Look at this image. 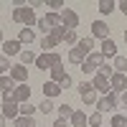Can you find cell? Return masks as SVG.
<instances>
[{
  "instance_id": "7402d4cb",
  "label": "cell",
  "mask_w": 127,
  "mask_h": 127,
  "mask_svg": "<svg viewBox=\"0 0 127 127\" xmlns=\"http://www.w3.org/2000/svg\"><path fill=\"white\" fill-rule=\"evenodd\" d=\"M64 33H66V28H64V26H59V28H54V31L48 33V38H51V41H54V43L59 46L61 41H64Z\"/></svg>"
},
{
  "instance_id": "ffe728a7",
  "label": "cell",
  "mask_w": 127,
  "mask_h": 127,
  "mask_svg": "<svg viewBox=\"0 0 127 127\" xmlns=\"http://www.w3.org/2000/svg\"><path fill=\"white\" fill-rule=\"evenodd\" d=\"M114 8H117V3H112V0H99V3H97V10L102 15H109Z\"/></svg>"
},
{
  "instance_id": "ba28073f",
  "label": "cell",
  "mask_w": 127,
  "mask_h": 127,
  "mask_svg": "<svg viewBox=\"0 0 127 127\" xmlns=\"http://www.w3.org/2000/svg\"><path fill=\"white\" fill-rule=\"evenodd\" d=\"M109 87H112V92H114V94L127 92V74L114 71V74H112V79H109Z\"/></svg>"
},
{
  "instance_id": "8fae6325",
  "label": "cell",
  "mask_w": 127,
  "mask_h": 127,
  "mask_svg": "<svg viewBox=\"0 0 127 127\" xmlns=\"http://www.w3.org/2000/svg\"><path fill=\"white\" fill-rule=\"evenodd\" d=\"M92 38H99V41L109 38V28H107L104 20H94V23H92Z\"/></svg>"
},
{
  "instance_id": "ee69618b",
  "label": "cell",
  "mask_w": 127,
  "mask_h": 127,
  "mask_svg": "<svg viewBox=\"0 0 127 127\" xmlns=\"http://www.w3.org/2000/svg\"><path fill=\"white\" fill-rule=\"evenodd\" d=\"M5 122H8V120L3 117V114H0V127H5Z\"/></svg>"
},
{
  "instance_id": "3957f363",
  "label": "cell",
  "mask_w": 127,
  "mask_h": 127,
  "mask_svg": "<svg viewBox=\"0 0 127 127\" xmlns=\"http://www.w3.org/2000/svg\"><path fill=\"white\" fill-rule=\"evenodd\" d=\"M41 31H43V36H48L54 28H59L61 26V18H59V13H46L43 18H38V23H36Z\"/></svg>"
},
{
  "instance_id": "836d02e7",
  "label": "cell",
  "mask_w": 127,
  "mask_h": 127,
  "mask_svg": "<svg viewBox=\"0 0 127 127\" xmlns=\"http://www.w3.org/2000/svg\"><path fill=\"white\" fill-rule=\"evenodd\" d=\"M64 41H66L69 46H76V43H79V36H76V31H66V33H64Z\"/></svg>"
},
{
  "instance_id": "603a6c76",
  "label": "cell",
  "mask_w": 127,
  "mask_h": 127,
  "mask_svg": "<svg viewBox=\"0 0 127 127\" xmlns=\"http://www.w3.org/2000/svg\"><path fill=\"white\" fill-rule=\"evenodd\" d=\"M112 69H114V71H120V74H125V71H127V56H114Z\"/></svg>"
},
{
  "instance_id": "4dcf8cb0",
  "label": "cell",
  "mask_w": 127,
  "mask_h": 127,
  "mask_svg": "<svg viewBox=\"0 0 127 127\" xmlns=\"http://www.w3.org/2000/svg\"><path fill=\"white\" fill-rule=\"evenodd\" d=\"M15 127H36V120H33V117H23V114H20V117L15 120Z\"/></svg>"
},
{
  "instance_id": "d6986e66",
  "label": "cell",
  "mask_w": 127,
  "mask_h": 127,
  "mask_svg": "<svg viewBox=\"0 0 127 127\" xmlns=\"http://www.w3.org/2000/svg\"><path fill=\"white\" fill-rule=\"evenodd\" d=\"M69 122H71L74 127H87V125H89V117H87L84 112H79V109H76V112L71 114V120H69Z\"/></svg>"
},
{
  "instance_id": "d590c367",
  "label": "cell",
  "mask_w": 127,
  "mask_h": 127,
  "mask_svg": "<svg viewBox=\"0 0 127 127\" xmlns=\"http://www.w3.org/2000/svg\"><path fill=\"white\" fill-rule=\"evenodd\" d=\"M97 74H102V76H107V79H112V74H114V69L109 66V64H107V61H104V64H102V66H99V71H97Z\"/></svg>"
},
{
  "instance_id": "b9f144b4",
  "label": "cell",
  "mask_w": 127,
  "mask_h": 127,
  "mask_svg": "<svg viewBox=\"0 0 127 127\" xmlns=\"http://www.w3.org/2000/svg\"><path fill=\"white\" fill-rule=\"evenodd\" d=\"M46 3H43V0H33V3H31V8H43Z\"/></svg>"
},
{
  "instance_id": "4fadbf2b",
  "label": "cell",
  "mask_w": 127,
  "mask_h": 127,
  "mask_svg": "<svg viewBox=\"0 0 127 127\" xmlns=\"http://www.w3.org/2000/svg\"><path fill=\"white\" fill-rule=\"evenodd\" d=\"M94 89H97L99 94H102V97H104V94H109L112 92V87H109V79L107 76H102V74H94Z\"/></svg>"
},
{
  "instance_id": "e0dca14e",
  "label": "cell",
  "mask_w": 127,
  "mask_h": 127,
  "mask_svg": "<svg viewBox=\"0 0 127 127\" xmlns=\"http://www.w3.org/2000/svg\"><path fill=\"white\" fill-rule=\"evenodd\" d=\"M61 94V87L56 81H46L43 84V99H54V97H59Z\"/></svg>"
},
{
  "instance_id": "ac0fdd59",
  "label": "cell",
  "mask_w": 127,
  "mask_h": 127,
  "mask_svg": "<svg viewBox=\"0 0 127 127\" xmlns=\"http://www.w3.org/2000/svg\"><path fill=\"white\" fill-rule=\"evenodd\" d=\"M18 41H20L23 46L33 43V41H36V33H33V28H20V33H18Z\"/></svg>"
},
{
  "instance_id": "44dd1931",
  "label": "cell",
  "mask_w": 127,
  "mask_h": 127,
  "mask_svg": "<svg viewBox=\"0 0 127 127\" xmlns=\"http://www.w3.org/2000/svg\"><path fill=\"white\" fill-rule=\"evenodd\" d=\"M66 76H69V74L64 71V66H61V64H59V66H54V69H51V81H56V84H61V81L66 79Z\"/></svg>"
},
{
  "instance_id": "83f0119b",
  "label": "cell",
  "mask_w": 127,
  "mask_h": 127,
  "mask_svg": "<svg viewBox=\"0 0 127 127\" xmlns=\"http://www.w3.org/2000/svg\"><path fill=\"white\" fill-rule=\"evenodd\" d=\"M10 69H13V64H10L8 56H0V76H5V74H10Z\"/></svg>"
},
{
  "instance_id": "ab89813d",
  "label": "cell",
  "mask_w": 127,
  "mask_h": 127,
  "mask_svg": "<svg viewBox=\"0 0 127 127\" xmlns=\"http://www.w3.org/2000/svg\"><path fill=\"white\" fill-rule=\"evenodd\" d=\"M117 8H120V10H122V13L127 15V0H120V3H117Z\"/></svg>"
},
{
  "instance_id": "d6a6232c",
  "label": "cell",
  "mask_w": 127,
  "mask_h": 127,
  "mask_svg": "<svg viewBox=\"0 0 127 127\" xmlns=\"http://www.w3.org/2000/svg\"><path fill=\"white\" fill-rule=\"evenodd\" d=\"M69 61H71V64H79V66H81V64L87 61V59H84V56L79 54L76 48H71V51H69Z\"/></svg>"
},
{
  "instance_id": "f35d334b",
  "label": "cell",
  "mask_w": 127,
  "mask_h": 127,
  "mask_svg": "<svg viewBox=\"0 0 127 127\" xmlns=\"http://www.w3.org/2000/svg\"><path fill=\"white\" fill-rule=\"evenodd\" d=\"M71 84H74V81H71V76H66V79H64V81L59 84V87H61V92H64V89H69V87H71Z\"/></svg>"
},
{
  "instance_id": "2e32d148",
  "label": "cell",
  "mask_w": 127,
  "mask_h": 127,
  "mask_svg": "<svg viewBox=\"0 0 127 127\" xmlns=\"http://www.w3.org/2000/svg\"><path fill=\"white\" fill-rule=\"evenodd\" d=\"M28 99H31V87H28V84H18V87H15V102L26 104Z\"/></svg>"
},
{
  "instance_id": "277c9868",
  "label": "cell",
  "mask_w": 127,
  "mask_h": 127,
  "mask_svg": "<svg viewBox=\"0 0 127 127\" xmlns=\"http://www.w3.org/2000/svg\"><path fill=\"white\" fill-rule=\"evenodd\" d=\"M76 89H79V97H81L84 104H97L99 97H97V89H94V84H92V81H81Z\"/></svg>"
},
{
  "instance_id": "5bb4252c",
  "label": "cell",
  "mask_w": 127,
  "mask_h": 127,
  "mask_svg": "<svg viewBox=\"0 0 127 127\" xmlns=\"http://www.w3.org/2000/svg\"><path fill=\"white\" fill-rule=\"evenodd\" d=\"M3 51H5V54L3 56H20V51H23V43H20V41L15 38V41H5V43H3Z\"/></svg>"
},
{
  "instance_id": "d4e9b609",
  "label": "cell",
  "mask_w": 127,
  "mask_h": 127,
  "mask_svg": "<svg viewBox=\"0 0 127 127\" xmlns=\"http://www.w3.org/2000/svg\"><path fill=\"white\" fill-rule=\"evenodd\" d=\"M13 89H15V81L13 79H10V76H0V92L5 94V92H13Z\"/></svg>"
},
{
  "instance_id": "9c48e42d",
  "label": "cell",
  "mask_w": 127,
  "mask_h": 127,
  "mask_svg": "<svg viewBox=\"0 0 127 127\" xmlns=\"http://www.w3.org/2000/svg\"><path fill=\"white\" fill-rule=\"evenodd\" d=\"M99 54H102L104 61H107V59H114V56H117V43H114L112 38H104L102 46H99Z\"/></svg>"
},
{
  "instance_id": "bcb514c9",
  "label": "cell",
  "mask_w": 127,
  "mask_h": 127,
  "mask_svg": "<svg viewBox=\"0 0 127 127\" xmlns=\"http://www.w3.org/2000/svg\"><path fill=\"white\" fill-rule=\"evenodd\" d=\"M125 41H127V31H125Z\"/></svg>"
},
{
  "instance_id": "9a60e30c",
  "label": "cell",
  "mask_w": 127,
  "mask_h": 127,
  "mask_svg": "<svg viewBox=\"0 0 127 127\" xmlns=\"http://www.w3.org/2000/svg\"><path fill=\"white\" fill-rule=\"evenodd\" d=\"M74 48H76L79 54H81L84 59H87L89 54H94V38H92V36H89V38H79V43L74 46Z\"/></svg>"
},
{
  "instance_id": "484cf974",
  "label": "cell",
  "mask_w": 127,
  "mask_h": 127,
  "mask_svg": "<svg viewBox=\"0 0 127 127\" xmlns=\"http://www.w3.org/2000/svg\"><path fill=\"white\" fill-rule=\"evenodd\" d=\"M56 112H59V117H64V120H71V114L76 112L71 107V104H61V107H56Z\"/></svg>"
},
{
  "instance_id": "74e56055",
  "label": "cell",
  "mask_w": 127,
  "mask_h": 127,
  "mask_svg": "<svg viewBox=\"0 0 127 127\" xmlns=\"http://www.w3.org/2000/svg\"><path fill=\"white\" fill-rule=\"evenodd\" d=\"M3 102H15V89L13 92H5L3 94Z\"/></svg>"
},
{
  "instance_id": "7bdbcfd3",
  "label": "cell",
  "mask_w": 127,
  "mask_h": 127,
  "mask_svg": "<svg viewBox=\"0 0 127 127\" xmlns=\"http://www.w3.org/2000/svg\"><path fill=\"white\" fill-rule=\"evenodd\" d=\"M120 102H122L125 107H127V92H122V97H120Z\"/></svg>"
},
{
  "instance_id": "f6af8a7d",
  "label": "cell",
  "mask_w": 127,
  "mask_h": 127,
  "mask_svg": "<svg viewBox=\"0 0 127 127\" xmlns=\"http://www.w3.org/2000/svg\"><path fill=\"white\" fill-rule=\"evenodd\" d=\"M0 43H3V31H0Z\"/></svg>"
},
{
  "instance_id": "7a4b0ae2",
  "label": "cell",
  "mask_w": 127,
  "mask_h": 127,
  "mask_svg": "<svg viewBox=\"0 0 127 127\" xmlns=\"http://www.w3.org/2000/svg\"><path fill=\"white\" fill-rule=\"evenodd\" d=\"M61 64V54H56V51H51V54H38L36 56V69H41V71H51L54 66H59Z\"/></svg>"
},
{
  "instance_id": "6da1fadb",
  "label": "cell",
  "mask_w": 127,
  "mask_h": 127,
  "mask_svg": "<svg viewBox=\"0 0 127 127\" xmlns=\"http://www.w3.org/2000/svg\"><path fill=\"white\" fill-rule=\"evenodd\" d=\"M13 20L20 23L23 28H31V26L38 23V18H36V13H33V8H31V3L23 5V8H13Z\"/></svg>"
},
{
  "instance_id": "8d00e7d4",
  "label": "cell",
  "mask_w": 127,
  "mask_h": 127,
  "mask_svg": "<svg viewBox=\"0 0 127 127\" xmlns=\"http://www.w3.org/2000/svg\"><path fill=\"white\" fill-rule=\"evenodd\" d=\"M102 125V112H92L89 114V127H99Z\"/></svg>"
},
{
  "instance_id": "60d3db41",
  "label": "cell",
  "mask_w": 127,
  "mask_h": 127,
  "mask_svg": "<svg viewBox=\"0 0 127 127\" xmlns=\"http://www.w3.org/2000/svg\"><path fill=\"white\" fill-rule=\"evenodd\" d=\"M54 127H66V120H64V117H59V120L54 122Z\"/></svg>"
},
{
  "instance_id": "5b68a950",
  "label": "cell",
  "mask_w": 127,
  "mask_h": 127,
  "mask_svg": "<svg viewBox=\"0 0 127 127\" xmlns=\"http://www.w3.org/2000/svg\"><path fill=\"white\" fill-rule=\"evenodd\" d=\"M117 104H120V97L114 92H109V94H104V97H99L97 99V112H112V109H117Z\"/></svg>"
},
{
  "instance_id": "8992f818",
  "label": "cell",
  "mask_w": 127,
  "mask_h": 127,
  "mask_svg": "<svg viewBox=\"0 0 127 127\" xmlns=\"http://www.w3.org/2000/svg\"><path fill=\"white\" fill-rule=\"evenodd\" d=\"M102 64H104L102 54H99V51H94V54H89V56H87V61L81 64V71H84V74H94V71H99Z\"/></svg>"
},
{
  "instance_id": "30bf717a",
  "label": "cell",
  "mask_w": 127,
  "mask_h": 127,
  "mask_svg": "<svg viewBox=\"0 0 127 127\" xmlns=\"http://www.w3.org/2000/svg\"><path fill=\"white\" fill-rule=\"evenodd\" d=\"M13 81H18V84H28V69L23 66V64H15L13 69H10V74H8Z\"/></svg>"
},
{
  "instance_id": "4316f807",
  "label": "cell",
  "mask_w": 127,
  "mask_h": 127,
  "mask_svg": "<svg viewBox=\"0 0 127 127\" xmlns=\"http://www.w3.org/2000/svg\"><path fill=\"white\" fill-rule=\"evenodd\" d=\"M36 112H38V107H33V104H31V102L20 104V114H23V117H33Z\"/></svg>"
},
{
  "instance_id": "f546056e",
  "label": "cell",
  "mask_w": 127,
  "mask_h": 127,
  "mask_svg": "<svg viewBox=\"0 0 127 127\" xmlns=\"http://www.w3.org/2000/svg\"><path fill=\"white\" fill-rule=\"evenodd\" d=\"M54 109H56V107H54V102H51V99H43V102L38 104V112H41V114H51Z\"/></svg>"
},
{
  "instance_id": "52a82bcc",
  "label": "cell",
  "mask_w": 127,
  "mask_h": 127,
  "mask_svg": "<svg viewBox=\"0 0 127 127\" xmlns=\"http://www.w3.org/2000/svg\"><path fill=\"white\" fill-rule=\"evenodd\" d=\"M59 18H61V26L66 28V31H76V26H79V15L74 13L71 8H64L61 13H59Z\"/></svg>"
},
{
  "instance_id": "e575fe53",
  "label": "cell",
  "mask_w": 127,
  "mask_h": 127,
  "mask_svg": "<svg viewBox=\"0 0 127 127\" xmlns=\"http://www.w3.org/2000/svg\"><path fill=\"white\" fill-rule=\"evenodd\" d=\"M112 127H127V117L125 114H112Z\"/></svg>"
},
{
  "instance_id": "1f68e13d",
  "label": "cell",
  "mask_w": 127,
  "mask_h": 127,
  "mask_svg": "<svg viewBox=\"0 0 127 127\" xmlns=\"http://www.w3.org/2000/svg\"><path fill=\"white\" fill-rule=\"evenodd\" d=\"M41 48H43V54H51V51L56 48V43H54L48 36H43V38H41Z\"/></svg>"
},
{
  "instance_id": "7c38bea8",
  "label": "cell",
  "mask_w": 127,
  "mask_h": 127,
  "mask_svg": "<svg viewBox=\"0 0 127 127\" xmlns=\"http://www.w3.org/2000/svg\"><path fill=\"white\" fill-rule=\"evenodd\" d=\"M3 114L5 120H18L20 117V107H18V102H3Z\"/></svg>"
},
{
  "instance_id": "f1b7e54d",
  "label": "cell",
  "mask_w": 127,
  "mask_h": 127,
  "mask_svg": "<svg viewBox=\"0 0 127 127\" xmlns=\"http://www.w3.org/2000/svg\"><path fill=\"white\" fill-rule=\"evenodd\" d=\"M46 8H51V13H61V10L66 8V3H64V0H48Z\"/></svg>"
},
{
  "instance_id": "cb8c5ba5",
  "label": "cell",
  "mask_w": 127,
  "mask_h": 127,
  "mask_svg": "<svg viewBox=\"0 0 127 127\" xmlns=\"http://www.w3.org/2000/svg\"><path fill=\"white\" fill-rule=\"evenodd\" d=\"M20 64H23V66L36 64V54H33V51H28V48H23V51H20Z\"/></svg>"
}]
</instances>
